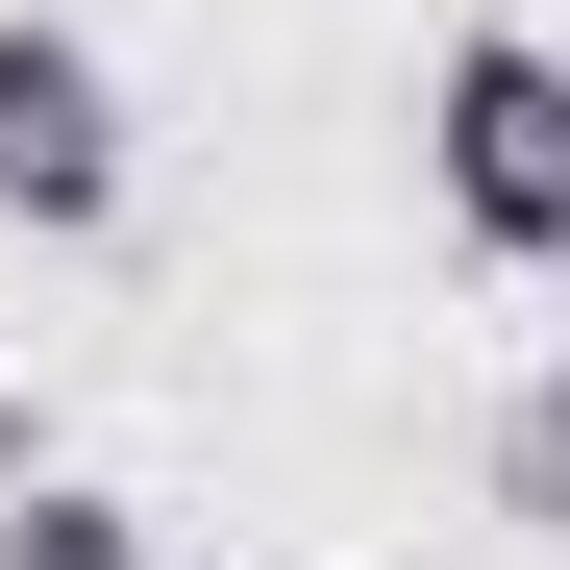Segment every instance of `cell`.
<instances>
[{"mask_svg":"<svg viewBox=\"0 0 570 570\" xmlns=\"http://www.w3.org/2000/svg\"><path fill=\"white\" fill-rule=\"evenodd\" d=\"M125 75H100V26H50V0H0V248H100L125 224Z\"/></svg>","mask_w":570,"mask_h":570,"instance_id":"cell-2","label":"cell"},{"mask_svg":"<svg viewBox=\"0 0 570 570\" xmlns=\"http://www.w3.org/2000/svg\"><path fill=\"white\" fill-rule=\"evenodd\" d=\"M0 570H149V521L100 471H26V497H0Z\"/></svg>","mask_w":570,"mask_h":570,"instance_id":"cell-3","label":"cell"},{"mask_svg":"<svg viewBox=\"0 0 570 570\" xmlns=\"http://www.w3.org/2000/svg\"><path fill=\"white\" fill-rule=\"evenodd\" d=\"M422 199L471 273H570V50L546 26H446L422 50Z\"/></svg>","mask_w":570,"mask_h":570,"instance_id":"cell-1","label":"cell"},{"mask_svg":"<svg viewBox=\"0 0 570 570\" xmlns=\"http://www.w3.org/2000/svg\"><path fill=\"white\" fill-rule=\"evenodd\" d=\"M497 521L570 546V372H521V397H497Z\"/></svg>","mask_w":570,"mask_h":570,"instance_id":"cell-4","label":"cell"}]
</instances>
